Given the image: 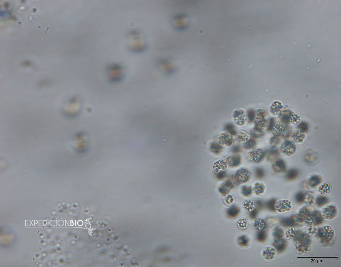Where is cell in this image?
<instances>
[{
    "mask_svg": "<svg viewBox=\"0 0 341 267\" xmlns=\"http://www.w3.org/2000/svg\"><path fill=\"white\" fill-rule=\"evenodd\" d=\"M298 171L297 169H291L287 172L286 178L288 180H293L298 177Z\"/></svg>",
    "mask_w": 341,
    "mask_h": 267,
    "instance_id": "obj_19",
    "label": "cell"
},
{
    "mask_svg": "<svg viewBox=\"0 0 341 267\" xmlns=\"http://www.w3.org/2000/svg\"><path fill=\"white\" fill-rule=\"evenodd\" d=\"M257 173L258 177L260 178L262 177L264 174L263 171L261 169H258L257 171Z\"/></svg>",
    "mask_w": 341,
    "mask_h": 267,
    "instance_id": "obj_34",
    "label": "cell"
},
{
    "mask_svg": "<svg viewBox=\"0 0 341 267\" xmlns=\"http://www.w3.org/2000/svg\"><path fill=\"white\" fill-rule=\"evenodd\" d=\"M273 168L274 170L278 173L284 172L286 169V164L282 159H279L275 162Z\"/></svg>",
    "mask_w": 341,
    "mask_h": 267,
    "instance_id": "obj_13",
    "label": "cell"
},
{
    "mask_svg": "<svg viewBox=\"0 0 341 267\" xmlns=\"http://www.w3.org/2000/svg\"><path fill=\"white\" fill-rule=\"evenodd\" d=\"M248 225V221L245 218H240L237 221V227L241 230L244 231L247 229Z\"/></svg>",
    "mask_w": 341,
    "mask_h": 267,
    "instance_id": "obj_18",
    "label": "cell"
},
{
    "mask_svg": "<svg viewBox=\"0 0 341 267\" xmlns=\"http://www.w3.org/2000/svg\"><path fill=\"white\" fill-rule=\"evenodd\" d=\"M311 212L309 208L306 207H303L300 209L298 214L296 216L295 220L299 222H305Z\"/></svg>",
    "mask_w": 341,
    "mask_h": 267,
    "instance_id": "obj_8",
    "label": "cell"
},
{
    "mask_svg": "<svg viewBox=\"0 0 341 267\" xmlns=\"http://www.w3.org/2000/svg\"><path fill=\"white\" fill-rule=\"evenodd\" d=\"M281 138L279 136L273 138L271 141V144L273 147H275L278 146L280 143Z\"/></svg>",
    "mask_w": 341,
    "mask_h": 267,
    "instance_id": "obj_30",
    "label": "cell"
},
{
    "mask_svg": "<svg viewBox=\"0 0 341 267\" xmlns=\"http://www.w3.org/2000/svg\"><path fill=\"white\" fill-rule=\"evenodd\" d=\"M299 128L300 129H301L302 130V131H303V132H306L308 129L306 124H304V123L299 125Z\"/></svg>",
    "mask_w": 341,
    "mask_h": 267,
    "instance_id": "obj_32",
    "label": "cell"
},
{
    "mask_svg": "<svg viewBox=\"0 0 341 267\" xmlns=\"http://www.w3.org/2000/svg\"><path fill=\"white\" fill-rule=\"evenodd\" d=\"M286 126L281 123H277L272 130L273 134L276 136H279L284 133L286 130Z\"/></svg>",
    "mask_w": 341,
    "mask_h": 267,
    "instance_id": "obj_15",
    "label": "cell"
},
{
    "mask_svg": "<svg viewBox=\"0 0 341 267\" xmlns=\"http://www.w3.org/2000/svg\"><path fill=\"white\" fill-rule=\"evenodd\" d=\"M283 109V105L281 102L279 101H275L271 105L270 108V111L274 116L278 115Z\"/></svg>",
    "mask_w": 341,
    "mask_h": 267,
    "instance_id": "obj_11",
    "label": "cell"
},
{
    "mask_svg": "<svg viewBox=\"0 0 341 267\" xmlns=\"http://www.w3.org/2000/svg\"><path fill=\"white\" fill-rule=\"evenodd\" d=\"M228 126V128H229L230 129V126ZM231 129L232 128V126L231 127ZM228 130H229V131H231V133H232V129H229Z\"/></svg>",
    "mask_w": 341,
    "mask_h": 267,
    "instance_id": "obj_36",
    "label": "cell"
},
{
    "mask_svg": "<svg viewBox=\"0 0 341 267\" xmlns=\"http://www.w3.org/2000/svg\"><path fill=\"white\" fill-rule=\"evenodd\" d=\"M249 243V239L248 237L245 235H243L240 236L237 240V243L239 245L245 247L248 245Z\"/></svg>",
    "mask_w": 341,
    "mask_h": 267,
    "instance_id": "obj_24",
    "label": "cell"
},
{
    "mask_svg": "<svg viewBox=\"0 0 341 267\" xmlns=\"http://www.w3.org/2000/svg\"><path fill=\"white\" fill-rule=\"evenodd\" d=\"M323 221V218L321 213L319 211L316 210L311 212L305 221V223L307 226H313L322 224Z\"/></svg>",
    "mask_w": 341,
    "mask_h": 267,
    "instance_id": "obj_2",
    "label": "cell"
},
{
    "mask_svg": "<svg viewBox=\"0 0 341 267\" xmlns=\"http://www.w3.org/2000/svg\"><path fill=\"white\" fill-rule=\"evenodd\" d=\"M293 205L288 200L283 199L276 202L275 205V209L279 213H283L290 211Z\"/></svg>",
    "mask_w": 341,
    "mask_h": 267,
    "instance_id": "obj_4",
    "label": "cell"
},
{
    "mask_svg": "<svg viewBox=\"0 0 341 267\" xmlns=\"http://www.w3.org/2000/svg\"><path fill=\"white\" fill-rule=\"evenodd\" d=\"M315 201L314 194L311 192H308L305 194L304 202L309 205H313Z\"/></svg>",
    "mask_w": 341,
    "mask_h": 267,
    "instance_id": "obj_22",
    "label": "cell"
},
{
    "mask_svg": "<svg viewBox=\"0 0 341 267\" xmlns=\"http://www.w3.org/2000/svg\"><path fill=\"white\" fill-rule=\"evenodd\" d=\"M250 213V217L253 219H255L258 214L257 211L256 209H254Z\"/></svg>",
    "mask_w": 341,
    "mask_h": 267,
    "instance_id": "obj_33",
    "label": "cell"
},
{
    "mask_svg": "<svg viewBox=\"0 0 341 267\" xmlns=\"http://www.w3.org/2000/svg\"><path fill=\"white\" fill-rule=\"evenodd\" d=\"M332 190V186L330 184L326 183L320 187L319 191L320 193L324 195L329 193Z\"/></svg>",
    "mask_w": 341,
    "mask_h": 267,
    "instance_id": "obj_17",
    "label": "cell"
},
{
    "mask_svg": "<svg viewBox=\"0 0 341 267\" xmlns=\"http://www.w3.org/2000/svg\"><path fill=\"white\" fill-rule=\"evenodd\" d=\"M322 178L320 176L314 175L311 177L308 180V184L313 188L318 187L322 182Z\"/></svg>",
    "mask_w": 341,
    "mask_h": 267,
    "instance_id": "obj_14",
    "label": "cell"
},
{
    "mask_svg": "<svg viewBox=\"0 0 341 267\" xmlns=\"http://www.w3.org/2000/svg\"><path fill=\"white\" fill-rule=\"evenodd\" d=\"M310 229V231H309V232L310 233H312V234H313V233H316V229H315V228H311V229Z\"/></svg>",
    "mask_w": 341,
    "mask_h": 267,
    "instance_id": "obj_35",
    "label": "cell"
},
{
    "mask_svg": "<svg viewBox=\"0 0 341 267\" xmlns=\"http://www.w3.org/2000/svg\"><path fill=\"white\" fill-rule=\"evenodd\" d=\"M240 209L236 206H233L228 209L227 211L228 216L230 217H235L239 214Z\"/></svg>",
    "mask_w": 341,
    "mask_h": 267,
    "instance_id": "obj_21",
    "label": "cell"
},
{
    "mask_svg": "<svg viewBox=\"0 0 341 267\" xmlns=\"http://www.w3.org/2000/svg\"><path fill=\"white\" fill-rule=\"evenodd\" d=\"M297 232L293 227H290L286 230L284 234L286 239L288 240H292L294 239L297 235Z\"/></svg>",
    "mask_w": 341,
    "mask_h": 267,
    "instance_id": "obj_20",
    "label": "cell"
},
{
    "mask_svg": "<svg viewBox=\"0 0 341 267\" xmlns=\"http://www.w3.org/2000/svg\"><path fill=\"white\" fill-rule=\"evenodd\" d=\"M295 198L297 203L302 204L304 202L305 194L302 192H299L296 195Z\"/></svg>",
    "mask_w": 341,
    "mask_h": 267,
    "instance_id": "obj_27",
    "label": "cell"
},
{
    "mask_svg": "<svg viewBox=\"0 0 341 267\" xmlns=\"http://www.w3.org/2000/svg\"><path fill=\"white\" fill-rule=\"evenodd\" d=\"M262 255L266 260L270 261L274 259L277 256V250L272 246H268L262 250Z\"/></svg>",
    "mask_w": 341,
    "mask_h": 267,
    "instance_id": "obj_7",
    "label": "cell"
},
{
    "mask_svg": "<svg viewBox=\"0 0 341 267\" xmlns=\"http://www.w3.org/2000/svg\"><path fill=\"white\" fill-rule=\"evenodd\" d=\"M294 239L296 247L298 251L306 253L310 251L311 239L309 235L305 233L297 232Z\"/></svg>",
    "mask_w": 341,
    "mask_h": 267,
    "instance_id": "obj_1",
    "label": "cell"
},
{
    "mask_svg": "<svg viewBox=\"0 0 341 267\" xmlns=\"http://www.w3.org/2000/svg\"><path fill=\"white\" fill-rule=\"evenodd\" d=\"M296 150V147L292 142L289 141L285 142L282 145L281 151L282 153L287 156L293 155Z\"/></svg>",
    "mask_w": 341,
    "mask_h": 267,
    "instance_id": "obj_6",
    "label": "cell"
},
{
    "mask_svg": "<svg viewBox=\"0 0 341 267\" xmlns=\"http://www.w3.org/2000/svg\"><path fill=\"white\" fill-rule=\"evenodd\" d=\"M254 227L259 232H265L268 227L267 224L264 219L258 218L254 221Z\"/></svg>",
    "mask_w": 341,
    "mask_h": 267,
    "instance_id": "obj_9",
    "label": "cell"
},
{
    "mask_svg": "<svg viewBox=\"0 0 341 267\" xmlns=\"http://www.w3.org/2000/svg\"><path fill=\"white\" fill-rule=\"evenodd\" d=\"M280 223L285 227H293L296 225V221L292 217L282 219Z\"/></svg>",
    "mask_w": 341,
    "mask_h": 267,
    "instance_id": "obj_16",
    "label": "cell"
},
{
    "mask_svg": "<svg viewBox=\"0 0 341 267\" xmlns=\"http://www.w3.org/2000/svg\"><path fill=\"white\" fill-rule=\"evenodd\" d=\"M244 207L246 210L249 212H251L255 207V204L253 201L248 200L246 201L244 203Z\"/></svg>",
    "mask_w": 341,
    "mask_h": 267,
    "instance_id": "obj_26",
    "label": "cell"
},
{
    "mask_svg": "<svg viewBox=\"0 0 341 267\" xmlns=\"http://www.w3.org/2000/svg\"><path fill=\"white\" fill-rule=\"evenodd\" d=\"M291 138L293 142L301 143L305 141L306 135L302 131H296L293 134Z\"/></svg>",
    "mask_w": 341,
    "mask_h": 267,
    "instance_id": "obj_12",
    "label": "cell"
},
{
    "mask_svg": "<svg viewBox=\"0 0 341 267\" xmlns=\"http://www.w3.org/2000/svg\"><path fill=\"white\" fill-rule=\"evenodd\" d=\"M273 235L275 239H280L283 238L284 233L281 228L277 227L274 229Z\"/></svg>",
    "mask_w": 341,
    "mask_h": 267,
    "instance_id": "obj_25",
    "label": "cell"
},
{
    "mask_svg": "<svg viewBox=\"0 0 341 267\" xmlns=\"http://www.w3.org/2000/svg\"><path fill=\"white\" fill-rule=\"evenodd\" d=\"M338 213L336 207L334 205H330L324 207L322 209L321 213L323 219L331 220L335 218Z\"/></svg>",
    "mask_w": 341,
    "mask_h": 267,
    "instance_id": "obj_5",
    "label": "cell"
},
{
    "mask_svg": "<svg viewBox=\"0 0 341 267\" xmlns=\"http://www.w3.org/2000/svg\"><path fill=\"white\" fill-rule=\"evenodd\" d=\"M328 199L326 197L320 196L316 199V202L318 206L321 207L326 205L328 202Z\"/></svg>",
    "mask_w": 341,
    "mask_h": 267,
    "instance_id": "obj_23",
    "label": "cell"
},
{
    "mask_svg": "<svg viewBox=\"0 0 341 267\" xmlns=\"http://www.w3.org/2000/svg\"><path fill=\"white\" fill-rule=\"evenodd\" d=\"M290 118V121L291 124L294 125L297 124L299 122L300 118L299 114L296 113L293 114L291 115Z\"/></svg>",
    "mask_w": 341,
    "mask_h": 267,
    "instance_id": "obj_28",
    "label": "cell"
},
{
    "mask_svg": "<svg viewBox=\"0 0 341 267\" xmlns=\"http://www.w3.org/2000/svg\"><path fill=\"white\" fill-rule=\"evenodd\" d=\"M257 239L260 242H263L266 239V234L265 232H260L257 234Z\"/></svg>",
    "mask_w": 341,
    "mask_h": 267,
    "instance_id": "obj_31",
    "label": "cell"
},
{
    "mask_svg": "<svg viewBox=\"0 0 341 267\" xmlns=\"http://www.w3.org/2000/svg\"><path fill=\"white\" fill-rule=\"evenodd\" d=\"M319 237L322 241L327 242L334 237L335 233L330 226L326 225L320 229L318 233Z\"/></svg>",
    "mask_w": 341,
    "mask_h": 267,
    "instance_id": "obj_3",
    "label": "cell"
},
{
    "mask_svg": "<svg viewBox=\"0 0 341 267\" xmlns=\"http://www.w3.org/2000/svg\"><path fill=\"white\" fill-rule=\"evenodd\" d=\"M274 248L279 253H281L286 249L287 246V241L283 238L275 239L273 243Z\"/></svg>",
    "mask_w": 341,
    "mask_h": 267,
    "instance_id": "obj_10",
    "label": "cell"
},
{
    "mask_svg": "<svg viewBox=\"0 0 341 267\" xmlns=\"http://www.w3.org/2000/svg\"><path fill=\"white\" fill-rule=\"evenodd\" d=\"M276 202V200L275 199L271 200L267 203L266 206L270 210L272 211H275L274 206Z\"/></svg>",
    "mask_w": 341,
    "mask_h": 267,
    "instance_id": "obj_29",
    "label": "cell"
}]
</instances>
